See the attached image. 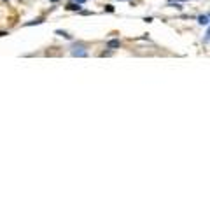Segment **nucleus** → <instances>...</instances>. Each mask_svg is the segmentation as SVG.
Instances as JSON below:
<instances>
[{"mask_svg": "<svg viewBox=\"0 0 210 210\" xmlns=\"http://www.w3.org/2000/svg\"><path fill=\"white\" fill-rule=\"evenodd\" d=\"M72 54H74V56H86L88 53H86V49H84L82 46H75V47L72 49Z\"/></svg>", "mask_w": 210, "mask_h": 210, "instance_id": "nucleus-1", "label": "nucleus"}, {"mask_svg": "<svg viewBox=\"0 0 210 210\" xmlns=\"http://www.w3.org/2000/svg\"><path fill=\"white\" fill-rule=\"evenodd\" d=\"M107 47H109V49H117V47H121V42L117 39H112V40L107 42Z\"/></svg>", "mask_w": 210, "mask_h": 210, "instance_id": "nucleus-2", "label": "nucleus"}, {"mask_svg": "<svg viewBox=\"0 0 210 210\" xmlns=\"http://www.w3.org/2000/svg\"><path fill=\"white\" fill-rule=\"evenodd\" d=\"M198 23L200 25H208V14H201L198 18Z\"/></svg>", "mask_w": 210, "mask_h": 210, "instance_id": "nucleus-3", "label": "nucleus"}, {"mask_svg": "<svg viewBox=\"0 0 210 210\" xmlns=\"http://www.w3.org/2000/svg\"><path fill=\"white\" fill-rule=\"evenodd\" d=\"M68 9H70V11H79V9H81V5H79V4H77V5H75V4H70Z\"/></svg>", "mask_w": 210, "mask_h": 210, "instance_id": "nucleus-4", "label": "nucleus"}, {"mask_svg": "<svg viewBox=\"0 0 210 210\" xmlns=\"http://www.w3.org/2000/svg\"><path fill=\"white\" fill-rule=\"evenodd\" d=\"M56 33H58V35H61V37H65V39H70V35H67V33H65V32H56Z\"/></svg>", "mask_w": 210, "mask_h": 210, "instance_id": "nucleus-5", "label": "nucleus"}, {"mask_svg": "<svg viewBox=\"0 0 210 210\" xmlns=\"http://www.w3.org/2000/svg\"><path fill=\"white\" fill-rule=\"evenodd\" d=\"M53 2H56V0H53Z\"/></svg>", "mask_w": 210, "mask_h": 210, "instance_id": "nucleus-6", "label": "nucleus"}]
</instances>
